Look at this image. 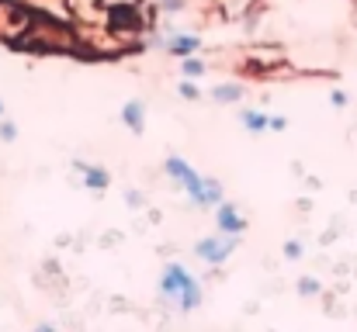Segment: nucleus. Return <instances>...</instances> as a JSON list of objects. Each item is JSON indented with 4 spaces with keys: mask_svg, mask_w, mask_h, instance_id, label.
<instances>
[{
    "mask_svg": "<svg viewBox=\"0 0 357 332\" xmlns=\"http://www.w3.org/2000/svg\"><path fill=\"white\" fill-rule=\"evenodd\" d=\"M167 177L177 180L198 208H219V205L226 201L222 184H219L215 177H202V173H198L191 163H184L181 156H170V159H167Z\"/></svg>",
    "mask_w": 357,
    "mask_h": 332,
    "instance_id": "nucleus-1",
    "label": "nucleus"
},
{
    "mask_svg": "<svg viewBox=\"0 0 357 332\" xmlns=\"http://www.w3.org/2000/svg\"><path fill=\"white\" fill-rule=\"evenodd\" d=\"M236 246H239V235L222 232V235H208V239H202V242L195 246V256H198L202 263H208V267H222V263L233 256Z\"/></svg>",
    "mask_w": 357,
    "mask_h": 332,
    "instance_id": "nucleus-2",
    "label": "nucleus"
},
{
    "mask_svg": "<svg viewBox=\"0 0 357 332\" xmlns=\"http://www.w3.org/2000/svg\"><path fill=\"white\" fill-rule=\"evenodd\" d=\"M195 277L181 267V263H167L163 267V277H160V294L163 298H177L181 301V294L188 291V284H191Z\"/></svg>",
    "mask_w": 357,
    "mask_h": 332,
    "instance_id": "nucleus-3",
    "label": "nucleus"
},
{
    "mask_svg": "<svg viewBox=\"0 0 357 332\" xmlns=\"http://www.w3.org/2000/svg\"><path fill=\"white\" fill-rule=\"evenodd\" d=\"M163 49H167L174 59H188V56H195V52L202 49V38H198V35H181V31H170V35L163 38Z\"/></svg>",
    "mask_w": 357,
    "mask_h": 332,
    "instance_id": "nucleus-4",
    "label": "nucleus"
},
{
    "mask_svg": "<svg viewBox=\"0 0 357 332\" xmlns=\"http://www.w3.org/2000/svg\"><path fill=\"white\" fill-rule=\"evenodd\" d=\"M215 221H219V232H229V235H243V228H246V219L239 215L236 205H229V201H222L215 208Z\"/></svg>",
    "mask_w": 357,
    "mask_h": 332,
    "instance_id": "nucleus-5",
    "label": "nucleus"
},
{
    "mask_svg": "<svg viewBox=\"0 0 357 332\" xmlns=\"http://www.w3.org/2000/svg\"><path fill=\"white\" fill-rule=\"evenodd\" d=\"M77 170L84 173V184H87V191H108V184H112L108 170H101V166H91V163H77Z\"/></svg>",
    "mask_w": 357,
    "mask_h": 332,
    "instance_id": "nucleus-6",
    "label": "nucleus"
},
{
    "mask_svg": "<svg viewBox=\"0 0 357 332\" xmlns=\"http://www.w3.org/2000/svg\"><path fill=\"white\" fill-rule=\"evenodd\" d=\"M121 121H125L135 135H142V128H146V108H142V101H128V104L121 108Z\"/></svg>",
    "mask_w": 357,
    "mask_h": 332,
    "instance_id": "nucleus-7",
    "label": "nucleus"
},
{
    "mask_svg": "<svg viewBox=\"0 0 357 332\" xmlns=\"http://www.w3.org/2000/svg\"><path fill=\"white\" fill-rule=\"evenodd\" d=\"M267 118H271V114H264V111H257V108H243V111H239L243 128H246V132H253V135L267 132Z\"/></svg>",
    "mask_w": 357,
    "mask_h": 332,
    "instance_id": "nucleus-8",
    "label": "nucleus"
},
{
    "mask_svg": "<svg viewBox=\"0 0 357 332\" xmlns=\"http://www.w3.org/2000/svg\"><path fill=\"white\" fill-rule=\"evenodd\" d=\"M246 97V87H239V84H219L215 90H212V101L215 104H236Z\"/></svg>",
    "mask_w": 357,
    "mask_h": 332,
    "instance_id": "nucleus-9",
    "label": "nucleus"
},
{
    "mask_svg": "<svg viewBox=\"0 0 357 332\" xmlns=\"http://www.w3.org/2000/svg\"><path fill=\"white\" fill-rule=\"evenodd\" d=\"M205 70H208V66H205V63H202V59H195V56H188V59H184V63H181V73H184V77H188V80H195V77H202V73H205Z\"/></svg>",
    "mask_w": 357,
    "mask_h": 332,
    "instance_id": "nucleus-10",
    "label": "nucleus"
},
{
    "mask_svg": "<svg viewBox=\"0 0 357 332\" xmlns=\"http://www.w3.org/2000/svg\"><path fill=\"white\" fill-rule=\"evenodd\" d=\"M298 294H302V298H316V294H323V284H319L316 277H302V280H298Z\"/></svg>",
    "mask_w": 357,
    "mask_h": 332,
    "instance_id": "nucleus-11",
    "label": "nucleus"
},
{
    "mask_svg": "<svg viewBox=\"0 0 357 332\" xmlns=\"http://www.w3.org/2000/svg\"><path fill=\"white\" fill-rule=\"evenodd\" d=\"M17 139V125L10 118H0V142H14Z\"/></svg>",
    "mask_w": 357,
    "mask_h": 332,
    "instance_id": "nucleus-12",
    "label": "nucleus"
},
{
    "mask_svg": "<svg viewBox=\"0 0 357 332\" xmlns=\"http://www.w3.org/2000/svg\"><path fill=\"white\" fill-rule=\"evenodd\" d=\"M177 94H181L184 101H202V90H198V87H195L191 80H184V84L177 87Z\"/></svg>",
    "mask_w": 357,
    "mask_h": 332,
    "instance_id": "nucleus-13",
    "label": "nucleus"
},
{
    "mask_svg": "<svg viewBox=\"0 0 357 332\" xmlns=\"http://www.w3.org/2000/svg\"><path fill=\"white\" fill-rule=\"evenodd\" d=\"M302 242L298 239H291V242H284V260H302Z\"/></svg>",
    "mask_w": 357,
    "mask_h": 332,
    "instance_id": "nucleus-14",
    "label": "nucleus"
},
{
    "mask_svg": "<svg viewBox=\"0 0 357 332\" xmlns=\"http://www.w3.org/2000/svg\"><path fill=\"white\" fill-rule=\"evenodd\" d=\"M125 205H128V208H135V212H139V208H142V205H146V201H142V194H139V191H135V187H128V191H125Z\"/></svg>",
    "mask_w": 357,
    "mask_h": 332,
    "instance_id": "nucleus-15",
    "label": "nucleus"
},
{
    "mask_svg": "<svg viewBox=\"0 0 357 332\" xmlns=\"http://www.w3.org/2000/svg\"><path fill=\"white\" fill-rule=\"evenodd\" d=\"M156 3H160V10H167V14H177V10L188 7V0H156Z\"/></svg>",
    "mask_w": 357,
    "mask_h": 332,
    "instance_id": "nucleus-16",
    "label": "nucleus"
},
{
    "mask_svg": "<svg viewBox=\"0 0 357 332\" xmlns=\"http://www.w3.org/2000/svg\"><path fill=\"white\" fill-rule=\"evenodd\" d=\"M267 128H271V132H284V128H288V118H281V114H271V118H267Z\"/></svg>",
    "mask_w": 357,
    "mask_h": 332,
    "instance_id": "nucleus-17",
    "label": "nucleus"
},
{
    "mask_svg": "<svg viewBox=\"0 0 357 332\" xmlns=\"http://www.w3.org/2000/svg\"><path fill=\"white\" fill-rule=\"evenodd\" d=\"M330 101H333V108H347V94H344V90H333Z\"/></svg>",
    "mask_w": 357,
    "mask_h": 332,
    "instance_id": "nucleus-18",
    "label": "nucleus"
},
{
    "mask_svg": "<svg viewBox=\"0 0 357 332\" xmlns=\"http://www.w3.org/2000/svg\"><path fill=\"white\" fill-rule=\"evenodd\" d=\"M0 118H3V101H0Z\"/></svg>",
    "mask_w": 357,
    "mask_h": 332,
    "instance_id": "nucleus-19",
    "label": "nucleus"
}]
</instances>
